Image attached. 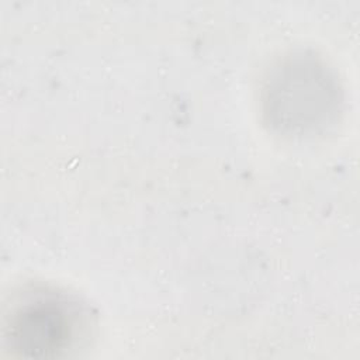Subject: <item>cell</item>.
Listing matches in <instances>:
<instances>
[{
    "instance_id": "7a4b0ae2",
    "label": "cell",
    "mask_w": 360,
    "mask_h": 360,
    "mask_svg": "<svg viewBox=\"0 0 360 360\" xmlns=\"http://www.w3.org/2000/svg\"><path fill=\"white\" fill-rule=\"evenodd\" d=\"M90 309L73 294L53 287L18 292L4 315L6 345L22 357H59L90 336Z\"/></svg>"
},
{
    "instance_id": "6da1fadb",
    "label": "cell",
    "mask_w": 360,
    "mask_h": 360,
    "mask_svg": "<svg viewBox=\"0 0 360 360\" xmlns=\"http://www.w3.org/2000/svg\"><path fill=\"white\" fill-rule=\"evenodd\" d=\"M345 94L333 68L308 49L281 56L260 90L262 115L277 135L305 139L326 132L340 118Z\"/></svg>"
}]
</instances>
